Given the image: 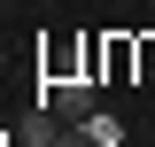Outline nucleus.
<instances>
[{"mask_svg": "<svg viewBox=\"0 0 155 147\" xmlns=\"http://www.w3.org/2000/svg\"><path fill=\"white\" fill-rule=\"evenodd\" d=\"M47 147H93V139H85V132H62V139H47Z\"/></svg>", "mask_w": 155, "mask_h": 147, "instance_id": "nucleus-3", "label": "nucleus"}, {"mask_svg": "<svg viewBox=\"0 0 155 147\" xmlns=\"http://www.w3.org/2000/svg\"><path fill=\"white\" fill-rule=\"evenodd\" d=\"M54 109L70 116V124H78V116H93V85H85V77H70V85H54Z\"/></svg>", "mask_w": 155, "mask_h": 147, "instance_id": "nucleus-1", "label": "nucleus"}, {"mask_svg": "<svg viewBox=\"0 0 155 147\" xmlns=\"http://www.w3.org/2000/svg\"><path fill=\"white\" fill-rule=\"evenodd\" d=\"M78 132H85L93 147H116V139H124V124H116L109 109H93V116H78Z\"/></svg>", "mask_w": 155, "mask_h": 147, "instance_id": "nucleus-2", "label": "nucleus"}]
</instances>
